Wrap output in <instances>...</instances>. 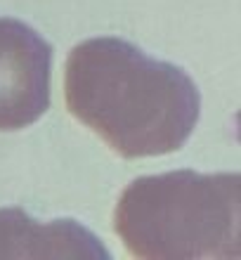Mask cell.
Listing matches in <instances>:
<instances>
[{"label": "cell", "instance_id": "1", "mask_svg": "<svg viewBox=\"0 0 241 260\" xmlns=\"http://www.w3.org/2000/svg\"><path fill=\"white\" fill-rule=\"evenodd\" d=\"M64 100L123 158L178 151L201 114L199 88L187 71L123 38H90L71 50Z\"/></svg>", "mask_w": 241, "mask_h": 260}, {"label": "cell", "instance_id": "2", "mask_svg": "<svg viewBox=\"0 0 241 260\" xmlns=\"http://www.w3.org/2000/svg\"><path fill=\"white\" fill-rule=\"evenodd\" d=\"M241 180L236 173L170 171L142 175L123 189L114 230L147 260H236Z\"/></svg>", "mask_w": 241, "mask_h": 260}, {"label": "cell", "instance_id": "3", "mask_svg": "<svg viewBox=\"0 0 241 260\" xmlns=\"http://www.w3.org/2000/svg\"><path fill=\"white\" fill-rule=\"evenodd\" d=\"M52 48L19 19L0 17V133L33 125L50 107Z\"/></svg>", "mask_w": 241, "mask_h": 260}, {"label": "cell", "instance_id": "4", "mask_svg": "<svg viewBox=\"0 0 241 260\" xmlns=\"http://www.w3.org/2000/svg\"><path fill=\"white\" fill-rule=\"evenodd\" d=\"M0 258H97L111 253L78 220L38 222L21 208H0Z\"/></svg>", "mask_w": 241, "mask_h": 260}]
</instances>
